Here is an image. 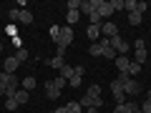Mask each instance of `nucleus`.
<instances>
[{
    "instance_id": "nucleus-1",
    "label": "nucleus",
    "mask_w": 151,
    "mask_h": 113,
    "mask_svg": "<svg viewBox=\"0 0 151 113\" xmlns=\"http://www.w3.org/2000/svg\"><path fill=\"white\" fill-rule=\"evenodd\" d=\"M65 83H68V81H63L60 75L55 78V81H48V83H45V96H48L50 101H58V98H60V91H63Z\"/></svg>"
},
{
    "instance_id": "nucleus-2",
    "label": "nucleus",
    "mask_w": 151,
    "mask_h": 113,
    "mask_svg": "<svg viewBox=\"0 0 151 113\" xmlns=\"http://www.w3.org/2000/svg\"><path fill=\"white\" fill-rule=\"evenodd\" d=\"M108 40H111V48L116 50V53H119V55H126V53H129V50H131V45L126 43V40H124V38H121V35H113V38H108Z\"/></svg>"
},
{
    "instance_id": "nucleus-3",
    "label": "nucleus",
    "mask_w": 151,
    "mask_h": 113,
    "mask_svg": "<svg viewBox=\"0 0 151 113\" xmlns=\"http://www.w3.org/2000/svg\"><path fill=\"white\" fill-rule=\"evenodd\" d=\"M78 103H81V108H86V111H88V108H103V98H101V96L93 98V96H88V93H86Z\"/></svg>"
},
{
    "instance_id": "nucleus-4",
    "label": "nucleus",
    "mask_w": 151,
    "mask_h": 113,
    "mask_svg": "<svg viewBox=\"0 0 151 113\" xmlns=\"http://www.w3.org/2000/svg\"><path fill=\"white\" fill-rule=\"evenodd\" d=\"M98 45H101V58L116 60V50L111 48V40H108V38H101V40H98Z\"/></svg>"
},
{
    "instance_id": "nucleus-5",
    "label": "nucleus",
    "mask_w": 151,
    "mask_h": 113,
    "mask_svg": "<svg viewBox=\"0 0 151 113\" xmlns=\"http://www.w3.org/2000/svg\"><path fill=\"white\" fill-rule=\"evenodd\" d=\"M96 13L101 15V20H106V18L113 15V8H111L108 0H96Z\"/></svg>"
},
{
    "instance_id": "nucleus-6",
    "label": "nucleus",
    "mask_w": 151,
    "mask_h": 113,
    "mask_svg": "<svg viewBox=\"0 0 151 113\" xmlns=\"http://www.w3.org/2000/svg\"><path fill=\"white\" fill-rule=\"evenodd\" d=\"M139 93H141L139 81H136V78H129L126 86H124V96H126V98H134V96H139Z\"/></svg>"
},
{
    "instance_id": "nucleus-7",
    "label": "nucleus",
    "mask_w": 151,
    "mask_h": 113,
    "mask_svg": "<svg viewBox=\"0 0 151 113\" xmlns=\"http://www.w3.org/2000/svg\"><path fill=\"white\" fill-rule=\"evenodd\" d=\"M18 68H20V60H18L15 55H10V58H5V63H3V70H5V73H15Z\"/></svg>"
},
{
    "instance_id": "nucleus-8",
    "label": "nucleus",
    "mask_w": 151,
    "mask_h": 113,
    "mask_svg": "<svg viewBox=\"0 0 151 113\" xmlns=\"http://www.w3.org/2000/svg\"><path fill=\"white\" fill-rule=\"evenodd\" d=\"M134 111H139V106H136L134 101H126V103H119V106L113 108V113H134Z\"/></svg>"
},
{
    "instance_id": "nucleus-9",
    "label": "nucleus",
    "mask_w": 151,
    "mask_h": 113,
    "mask_svg": "<svg viewBox=\"0 0 151 113\" xmlns=\"http://www.w3.org/2000/svg\"><path fill=\"white\" fill-rule=\"evenodd\" d=\"M78 13H86V15L96 13V0H81V8H78Z\"/></svg>"
},
{
    "instance_id": "nucleus-10",
    "label": "nucleus",
    "mask_w": 151,
    "mask_h": 113,
    "mask_svg": "<svg viewBox=\"0 0 151 113\" xmlns=\"http://www.w3.org/2000/svg\"><path fill=\"white\" fill-rule=\"evenodd\" d=\"M101 33L106 38H113V35H119V28L113 25V23H101Z\"/></svg>"
},
{
    "instance_id": "nucleus-11",
    "label": "nucleus",
    "mask_w": 151,
    "mask_h": 113,
    "mask_svg": "<svg viewBox=\"0 0 151 113\" xmlns=\"http://www.w3.org/2000/svg\"><path fill=\"white\" fill-rule=\"evenodd\" d=\"M88 38H91L93 43H98V40H101V25H88Z\"/></svg>"
},
{
    "instance_id": "nucleus-12",
    "label": "nucleus",
    "mask_w": 151,
    "mask_h": 113,
    "mask_svg": "<svg viewBox=\"0 0 151 113\" xmlns=\"http://www.w3.org/2000/svg\"><path fill=\"white\" fill-rule=\"evenodd\" d=\"M129 65H131V60L126 58V55H119V58H116V68H119V73H126Z\"/></svg>"
},
{
    "instance_id": "nucleus-13",
    "label": "nucleus",
    "mask_w": 151,
    "mask_h": 113,
    "mask_svg": "<svg viewBox=\"0 0 151 113\" xmlns=\"http://www.w3.org/2000/svg\"><path fill=\"white\" fill-rule=\"evenodd\" d=\"M28 101H30V93H28V91H23V88H20V91L15 93V103H18V106H25Z\"/></svg>"
},
{
    "instance_id": "nucleus-14",
    "label": "nucleus",
    "mask_w": 151,
    "mask_h": 113,
    "mask_svg": "<svg viewBox=\"0 0 151 113\" xmlns=\"http://www.w3.org/2000/svg\"><path fill=\"white\" fill-rule=\"evenodd\" d=\"M20 86H23V91H35V78H33V75H28V78H23L20 81Z\"/></svg>"
},
{
    "instance_id": "nucleus-15",
    "label": "nucleus",
    "mask_w": 151,
    "mask_h": 113,
    "mask_svg": "<svg viewBox=\"0 0 151 113\" xmlns=\"http://www.w3.org/2000/svg\"><path fill=\"white\" fill-rule=\"evenodd\" d=\"M5 86H8V88H20V81H18V75H15V73H8Z\"/></svg>"
},
{
    "instance_id": "nucleus-16",
    "label": "nucleus",
    "mask_w": 151,
    "mask_h": 113,
    "mask_svg": "<svg viewBox=\"0 0 151 113\" xmlns=\"http://www.w3.org/2000/svg\"><path fill=\"white\" fill-rule=\"evenodd\" d=\"M73 73H76V68H73V65H68V63H65L63 68H60V78H63V81H68V78H70Z\"/></svg>"
},
{
    "instance_id": "nucleus-17",
    "label": "nucleus",
    "mask_w": 151,
    "mask_h": 113,
    "mask_svg": "<svg viewBox=\"0 0 151 113\" xmlns=\"http://www.w3.org/2000/svg\"><path fill=\"white\" fill-rule=\"evenodd\" d=\"M78 18H81V13H78V10H68V13H65L68 25H76V23H78Z\"/></svg>"
},
{
    "instance_id": "nucleus-18",
    "label": "nucleus",
    "mask_w": 151,
    "mask_h": 113,
    "mask_svg": "<svg viewBox=\"0 0 151 113\" xmlns=\"http://www.w3.org/2000/svg\"><path fill=\"white\" fill-rule=\"evenodd\" d=\"M48 65H50V68H63V65H65V58H60V55H55V58H50L48 60Z\"/></svg>"
},
{
    "instance_id": "nucleus-19",
    "label": "nucleus",
    "mask_w": 151,
    "mask_h": 113,
    "mask_svg": "<svg viewBox=\"0 0 151 113\" xmlns=\"http://www.w3.org/2000/svg\"><path fill=\"white\" fill-rule=\"evenodd\" d=\"M65 111H68V113H81L83 108H81V103H78V101H70V103H65Z\"/></svg>"
},
{
    "instance_id": "nucleus-20",
    "label": "nucleus",
    "mask_w": 151,
    "mask_h": 113,
    "mask_svg": "<svg viewBox=\"0 0 151 113\" xmlns=\"http://www.w3.org/2000/svg\"><path fill=\"white\" fill-rule=\"evenodd\" d=\"M126 73H129V78H134V75L141 73V65L136 63V60H131V65H129V70H126Z\"/></svg>"
},
{
    "instance_id": "nucleus-21",
    "label": "nucleus",
    "mask_w": 151,
    "mask_h": 113,
    "mask_svg": "<svg viewBox=\"0 0 151 113\" xmlns=\"http://www.w3.org/2000/svg\"><path fill=\"white\" fill-rule=\"evenodd\" d=\"M129 23H131L134 28H139V25H141V13H129Z\"/></svg>"
},
{
    "instance_id": "nucleus-22",
    "label": "nucleus",
    "mask_w": 151,
    "mask_h": 113,
    "mask_svg": "<svg viewBox=\"0 0 151 113\" xmlns=\"http://www.w3.org/2000/svg\"><path fill=\"white\" fill-rule=\"evenodd\" d=\"M111 93H113V96H119V93H124V86H121V83L116 81V78L111 81Z\"/></svg>"
},
{
    "instance_id": "nucleus-23",
    "label": "nucleus",
    "mask_w": 151,
    "mask_h": 113,
    "mask_svg": "<svg viewBox=\"0 0 151 113\" xmlns=\"http://www.w3.org/2000/svg\"><path fill=\"white\" fill-rule=\"evenodd\" d=\"M15 58L20 60V63H25V60L30 58V55H28V50H25V48H18V53H15Z\"/></svg>"
},
{
    "instance_id": "nucleus-24",
    "label": "nucleus",
    "mask_w": 151,
    "mask_h": 113,
    "mask_svg": "<svg viewBox=\"0 0 151 113\" xmlns=\"http://www.w3.org/2000/svg\"><path fill=\"white\" fill-rule=\"evenodd\" d=\"M144 60H146V48H136V63H144Z\"/></svg>"
},
{
    "instance_id": "nucleus-25",
    "label": "nucleus",
    "mask_w": 151,
    "mask_h": 113,
    "mask_svg": "<svg viewBox=\"0 0 151 113\" xmlns=\"http://www.w3.org/2000/svg\"><path fill=\"white\" fill-rule=\"evenodd\" d=\"M68 86H70V88H78V86H81V75H76V73H73V75L68 78Z\"/></svg>"
},
{
    "instance_id": "nucleus-26",
    "label": "nucleus",
    "mask_w": 151,
    "mask_h": 113,
    "mask_svg": "<svg viewBox=\"0 0 151 113\" xmlns=\"http://www.w3.org/2000/svg\"><path fill=\"white\" fill-rule=\"evenodd\" d=\"M20 23H33V15H30V10H20Z\"/></svg>"
},
{
    "instance_id": "nucleus-27",
    "label": "nucleus",
    "mask_w": 151,
    "mask_h": 113,
    "mask_svg": "<svg viewBox=\"0 0 151 113\" xmlns=\"http://www.w3.org/2000/svg\"><path fill=\"white\" fill-rule=\"evenodd\" d=\"M86 93H88V96H93V98H96V96H101V86H98V83H93V86L88 88Z\"/></svg>"
},
{
    "instance_id": "nucleus-28",
    "label": "nucleus",
    "mask_w": 151,
    "mask_h": 113,
    "mask_svg": "<svg viewBox=\"0 0 151 113\" xmlns=\"http://www.w3.org/2000/svg\"><path fill=\"white\" fill-rule=\"evenodd\" d=\"M88 55H93V58H98V55H101V45H98V43H93L91 48H88Z\"/></svg>"
},
{
    "instance_id": "nucleus-29",
    "label": "nucleus",
    "mask_w": 151,
    "mask_h": 113,
    "mask_svg": "<svg viewBox=\"0 0 151 113\" xmlns=\"http://www.w3.org/2000/svg\"><path fill=\"white\" fill-rule=\"evenodd\" d=\"M124 8L129 13H136V0H124Z\"/></svg>"
},
{
    "instance_id": "nucleus-30",
    "label": "nucleus",
    "mask_w": 151,
    "mask_h": 113,
    "mask_svg": "<svg viewBox=\"0 0 151 113\" xmlns=\"http://www.w3.org/2000/svg\"><path fill=\"white\" fill-rule=\"evenodd\" d=\"M50 38H53V40L60 38V25H50Z\"/></svg>"
},
{
    "instance_id": "nucleus-31",
    "label": "nucleus",
    "mask_w": 151,
    "mask_h": 113,
    "mask_svg": "<svg viewBox=\"0 0 151 113\" xmlns=\"http://www.w3.org/2000/svg\"><path fill=\"white\" fill-rule=\"evenodd\" d=\"M5 108H8V111H15V108H18L15 98H5Z\"/></svg>"
},
{
    "instance_id": "nucleus-32",
    "label": "nucleus",
    "mask_w": 151,
    "mask_h": 113,
    "mask_svg": "<svg viewBox=\"0 0 151 113\" xmlns=\"http://www.w3.org/2000/svg\"><path fill=\"white\" fill-rule=\"evenodd\" d=\"M108 3H111L113 13H116V10H121V8H124V0H108Z\"/></svg>"
},
{
    "instance_id": "nucleus-33",
    "label": "nucleus",
    "mask_w": 151,
    "mask_h": 113,
    "mask_svg": "<svg viewBox=\"0 0 151 113\" xmlns=\"http://www.w3.org/2000/svg\"><path fill=\"white\" fill-rule=\"evenodd\" d=\"M139 111H141V113H151V101H144V103L139 106Z\"/></svg>"
},
{
    "instance_id": "nucleus-34",
    "label": "nucleus",
    "mask_w": 151,
    "mask_h": 113,
    "mask_svg": "<svg viewBox=\"0 0 151 113\" xmlns=\"http://www.w3.org/2000/svg\"><path fill=\"white\" fill-rule=\"evenodd\" d=\"M146 8H149V3H144V0H139V3H136V13H141V15H144Z\"/></svg>"
},
{
    "instance_id": "nucleus-35",
    "label": "nucleus",
    "mask_w": 151,
    "mask_h": 113,
    "mask_svg": "<svg viewBox=\"0 0 151 113\" xmlns=\"http://www.w3.org/2000/svg\"><path fill=\"white\" fill-rule=\"evenodd\" d=\"M91 25H101V15H98V13H91Z\"/></svg>"
},
{
    "instance_id": "nucleus-36",
    "label": "nucleus",
    "mask_w": 151,
    "mask_h": 113,
    "mask_svg": "<svg viewBox=\"0 0 151 113\" xmlns=\"http://www.w3.org/2000/svg\"><path fill=\"white\" fill-rule=\"evenodd\" d=\"M81 8V0H68V10H78Z\"/></svg>"
},
{
    "instance_id": "nucleus-37",
    "label": "nucleus",
    "mask_w": 151,
    "mask_h": 113,
    "mask_svg": "<svg viewBox=\"0 0 151 113\" xmlns=\"http://www.w3.org/2000/svg\"><path fill=\"white\" fill-rule=\"evenodd\" d=\"M8 15H10V18H13V20H20V8H13V10H10V13H8Z\"/></svg>"
},
{
    "instance_id": "nucleus-38",
    "label": "nucleus",
    "mask_w": 151,
    "mask_h": 113,
    "mask_svg": "<svg viewBox=\"0 0 151 113\" xmlns=\"http://www.w3.org/2000/svg\"><path fill=\"white\" fill-rule=\"evenodd\" d=\"M116 81H119L121 86H126V81H129V73H119V75H116Z\"/></svg>"
},
{
    "instance_id": "nucleus-39",
    "label": "nucleus",
    "mask_w": 151,
    "mask_h": 113,
    "mask_svg": "<svg viewBox=\"0 0 151 113\" xmlns=\"http://www.w3.org/2000/svg\"><path fill=\"white\" fill-rule=\"evenodd\" d=\"M83 73H86V65H76V75H81V78H83Z\"/></svg>"
},
{
    "instance_id": "nucleus-40",
    "label": "nucleus",
    "mask_w": 151,
    "mask_h": 113,
    "mask_svg": "<svg viewBox=\"0 0 151 113\" xmlns=\"http://www.w3.org/2000/svg\"><path fill=\"white\" fill-rule=\"evenodd\" d=\"M5 91H8V86H5V83H0V96H5Z\"/></svg>"
},
{
    "instance_id": "nucleus-41",
    "label": "nucleus",
    "mask_w": 151,
    "mask_h": 113,
    "mask_svg": "<svg viewBox=\"0 0 151 113\" xmlns=\"http://www.w3.org/2000/svg\"><path fill=\"white\" fill-rule=\"evenodd\" d=\"M5 78H8V73H5V70H0V83H5Z\"/></svg>"
},
{
    "instance_id": "nucleus-42",
    "label": "nucleus",
    "mask_w": 151,
    "mask_h": 113,
    "mask_svg": "<svg viewBox=\"0 0 151 113\" xmlns=\"http://www.w3.org/2000/svg\"><path fill=\"white\" fill-rule=\"evenodd\" d=\"M53 113H68V111H65V106H63V108H55Z\"/></svg>"
},
{
    "instance_id": "nucleus-43",
    "label": "nucleus",
    "mask_w": 151,
    "mask_h": 113,
    "mask_svg": "<svg viewBox=\"0 0 151 113\" xmlns=\"http://www.w3.org/2000/svg\"><path fill=\"white\" fill-rule=\"evenodd\" d=\"M86 113H98V108H88V111Z\"/></svg>"
},
{
    "instance_id": "nucleus-44",
    "label": "nucleus",
    "mask_w": 151,
    "mask_h": 113,
    "mask_svg": "<svg viewBox=\"0 0 151 113\" xmlns=\"http://www.w3.org/2000/svg\"><path fill=\"white\" fill-rule=\"evenodd\" d=\"M146 101H151V91H149V93H146Z\"/></svg>"
},
{
    "instance_id": "nucleus-45",
    "label": "nucleus",
    "mask_w": 151,
    "mask_h": 113,
    "mask_svg": "<svg viewBox=\"0 0 151 113\" xmlns=\"http://www.w3.org/2000/svg\"><path fill=\"white\" fill-rule=\"evenodd\" d=\"M0 50H3V43H0Z\"/></svg>"
},
{
    "instance_id": "nucleus-46",
    "label": "nucleus",
    "mask_w": 151,
    "mask_h": 113,
    "mask_svg": "<svg viewBox=\"0 0 151 113\" xmlns=\"http://www.w3.org/2000/svg\"><path fill=\"white\" fill-rule=\"evenodd\" d=\"M134 113H141V111H134Z\"/></svg>"
}]
</instances>
